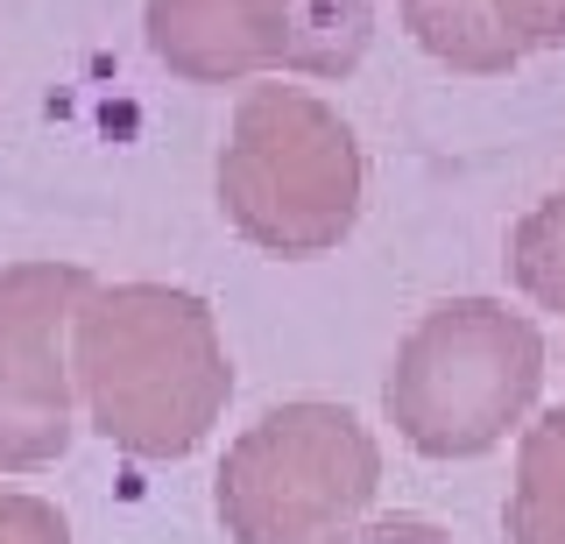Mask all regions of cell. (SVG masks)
<instances>
[{
    "mask_svg": "<svg viewBox=\"0 0 565 544\" xmlns=\"http://www.w3.org/2000/svg\"><path fill=\"white\" fill-rule=\"evenodd\" d=\"M71 382L99 438L135 460H184L234 396L212 305L170 284L93 290L71 326Z\"/></svg>",
    "mask_w": 565,
    "mask_h": 544,
    "instance_id": "6da1fadb",
    "label": "cell"
},
{
    "mask_svg": "<svg viewBox=\"0 0 565 544\" xmlns=\"http://www.w3.org/2000/svg\"><path fill=\"white\" fill-rule=\"evenodd\" d=\"M347 544H452V537L424 516H382V523H361Z\"/></svg>",
    "mask_w": 565,
    "mask_h": 544,
    "instance_id": "4fadbf2b",
    "label": "cell"
},
{
    "mask_svg": "<svg viewBox=\"0 0 565 544\" xmlns=\"http://www.w3.org/2000/svg\"><path fill=\"white\" fill-rule=\"evenodd\" d=\"M494 22H502V36L523 50H558L565 43V0H488Z\"/></svg>",
    "mask_w": 565,
    "mask_h": 544,
    "instance_id": "8fae6325",
    "label": "cell"
},
{
    "mask_svg": "<svg viewBox=\"0 0 565 544\" xmlns=\"http://www.w3.org/2000/svg\"><path fill=\"white\" fill-rule=\"evenodd\" d=\"M544 382V332L494 297L431 305L382 382L388 425L424 460H473L523 425Z\"/></svg>",
    "mask_w": 565,
    "mask_h": 544,
    "instance_id": "3957f363",
    "label": "cell"
},
{
    "mask_svg": "<svg viewBox=\"0 0 565 544\" xmlns=\"http://www.w3.org/2000/svg\"><path fill=\"white\" fill-rule=\"evenodd\" d=\"M0 544H71V523L43 495L0 488Z\"/></svg>",
    "mask_w": 565,
    "mask_h": 544,
    "instance_id": "7c38bea8",
    "label": "cell"
},
{
    "mask_svg": "<svg viewBox=\"0 0 565 544\" xmlns=\"http://www.w3.org/2000/svg\"><path fill=\"white\" fill-rule=\"evenodd\" d=\"M509 276H516V290L530 305L565 311V191H552L537 213L516 220V234H509Z\"/></svg>",
    "mask_w": 565,
    "mask_h": 544,
    "instance_id": "30bf717a",
    "label": "cell"
},
{
    "mask_svg": "<svg viewBox=\"0 0 565 544\" xmlns=\"http://www.w3.org/2000/svg\"><path fill=\"white\" fill-rule=\"evenodd\" d=\"M361 142L305 85H247L220 149V213L262 255H332L361 220Z\"/></svg>",
    "mask_w": 565,
    "mask_h": 544,
    "instance_id": "7a4b0ae2",
    "label": "cell"
},
{
    "mask_svg": "<svg viewBox=\"0 0 565 544\" xmlns=\"http://www.w3.org/2000/svg\"><path fill=\"white\" fill-rule=\"evenodd\" d=\"M396 8H411V0H396Z\"/></svg>",
    "mask_w": 565,
    "mask_h": 544,
    "instance_id": "5bb4252c",
    "label": "cell"
},
{
    "mask_svg": "<svg viewBox=\"0 0 565 544\" xmlns=\"http://www.w3.org/2000/svg\"><path fill=\"white\" fill-rule=\"evenodd\" d=\"M156 64H170L191 85H247L269 78L255 0H149L141 8Z\"/></svg>",
    "mask_w": 565,
    "mask_h": 544,
    "instance_id": "8992f818",
    "label": "cell"
},
{
    "mask_svg": "<svg viewBox=\"0 0 565 544\" xmlns=\"http://www.w3.org/2000/svg\"><path fill=\"white\" fill-rule=\"evenodd\" d=\"M382 488V446L340 403H282L220 460V523L234 544H347Z\"/></svg>",
    "mask_w": 565,
    "mask_h": 544,
    "instance_id": "277c9868",
    "label": "cell"
},
{
    "mask_svg": "<svg viewBox=\"0 0 565 544\" xmlns=\"http://www.w3.org/2000/svg\"><path fill=\"white\" fill-rule=\"evenodd\" d=\"M403 22H411V36L431 50L438 64H452V72H467V78H502V72L523 64V50L502 36L488 0H411Z\"/></svg>",
    "mask_w": 565,
    "mask_h": 544,
    "instance_id": "ba28073f",
    "label": "cell"
},
{
    "mask_svg": "<svg viewBox=\"0 0 565 544\" xmlns=\"http://www.w3.org/2000/svg\"><path fill=\"white\" fill-rule=\"evenodd\" d=\"M99 284L71 262L0 269V467L35 473L71 446V326Z\"/></svg>",
    "mask_w": 565,
    "mask_h": 544,
    "instance_id": "5b68a950",
    "label": "cell"
},
{
    "mask_svg": "<svg viewBox=\"0 0 565 544\" xmlns=\"http://www.w3.org/2000/svg\"><path fill=\"white\" fill-rule=\"evenodd\" d=\"M269 72L290 78H347L375 43L367 0H255Z\"/></svg>",
    "mask_w": 565,
    "mask_h": 544,
    "instance_id": "52a82bcc",
    "label": "cell"
},
{
    "mask_svg": "<svg viewBox=\"0 0 565 544\" xmlns=\"http://www.w3.org/2000/svg\"><path fill=\"white\" fill-rule=\"evenodd\" d=\"M502 523L516 544H565V410H544L523 431V460Z\"/></svg>",
    "mask_w": 565,
    "mask_h": 544,
    "instance_id": "9c48e42d",
    "label": "cell"
}]
</instances>
